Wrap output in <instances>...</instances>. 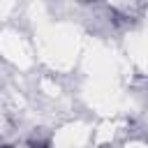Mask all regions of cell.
Here are the masks:
<instances>
[{
    "label": "cell",
    "mask_w": 148,
    "mask_h": 148,
    "mask_svg": "<svg viewBox=\"0 0 148 148\" xmlns=\"http://www.w3.org/2000/svg\"><path fill=\"white\" fill-rule=\"evenodd\" d=\"M30 148H49L46 141H30Z\"/></svg>",
    "instance_id": "cell-1"
},
{
    "label": "cell",
    "mask_w": 148,
    "mask_h": 148,
    "mask_svg": "<svg viewBox=\"0 0 148 148\" xmlns=\"http://www.w3.org/2000/svg\"><path fill=\"white\" fill-rule=\"evenodd\" d=\"M0 148H12V146H0Z\"/></svg>",
    "instance_id": "cell-2"
},
{
    "label": "cell",
    "mask_w": 148,
    "mask_h": 148,
    "mask_svg": "<svg viewBox=\"0 0 148 148\" xmlns=\"http://www.w3.org/2000/svg\"><path fill=\"white\" fill-rule=\"evenodd\" d=\"M81 2H90V0H81Z\"/></svg>",
    "instance_id": "cell-3"
}]
</instances>
